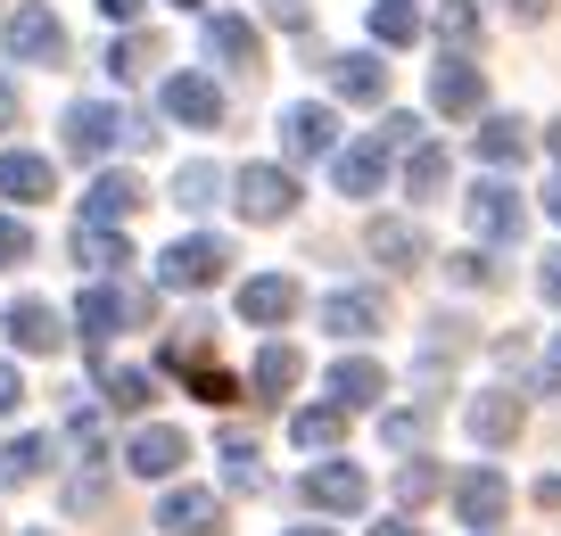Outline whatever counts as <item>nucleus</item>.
Instances as JSON below:
<instances>
[{"instance_id": "nucleus-36", "label": "nucleus", "mask_w": 561, "mask_h": 536, "mask_svg": "<svg viewBox=\"0 0 561 536\" xmlns=\"http://www.w3.org/2000/svg\"><path fill=\"white\" fill-rule=\"evenodd\" d=\"M438 42H446V50H471V42H479V9H471V0H438Z\"/></svg>"}, {"instance_id": "nucleus-34", "label": "nucleus", "mask_w": 561, "mask_h": 536, "mask_svg": "<svg viewBox=\"0 0 561 536\" xmlns=\"http://www.w3.org/2000/svg\"><path fill=\"white\" fill-rule=\"evenodd\" d=\"M371 42H388V50H404V42H421V18L404 9V0H371Z\"/></svg>"}, {"instance_id": "nucleus-52", "label": "nucleus", "mask_w": 561, "mask_h": 536, "mask_svg": "<svg viewBox=\"0 0 561 536\" xmlns=\"http://www.w3.org/2000/svg\"><path fill=\"white\" fill-rule=\"evenodd\" d=\"M25 536H58V528H25Z\"/></svg>"}, {"instance_id": "nucleus-28", "label": "nucleus", "mask_w": 561, "mask_h": 536, "mask_svg": "<svg viewBox=\"0 0 561 536\" xmlns=\"http://www.w3.org/2000/svg\"><path fill=\"white\" fill-rule=\"evenodd\" d=\"M306 380V355H298V346H264V355H256V397H289V388H298Z\"/></svg>"}, {"instance_id": "nucleus-3", "label": "nucleus", "mask_w": 561, "mask_h": 536, "mask_svg": "<svg viewBox=\"0 0 561 536\" xmlns=\"http://www.w3.org/2000/svg\"><path fill=\"white\" fill-rule=\"evenodd\" d=\"M75 322H83V339H116L124 322H149V289L140 281H91L83 289V306H75Z\"/></svg>"}, {"instance_id": "nucleus-48", "label": "nucleus", "mask_w": 561, "mask_h": 536, "mask_svg": "<svg viewBox=\"0 0 561 536\" xmlns=\"http://www.w3.org/2000/svg\"><path fill=\"white\" fill-rule=\"evenodd\" d=\"M100 18H107V25H133V18H140V0H100Z\"/></svg>"}, {"instance_id": "nucleus-47", "label": "nucleus", "mask_w": 561, "mask_h": 536, "mask_svg": "<svg viewBox=\"0 0 561 536\" xmlns=\"http://www.w3.org/2000/svg\"><path fill=\"white\" fill-rule=\"evenodd\" d=\"M18 397H25V388H18V364H0V421L18 413Z\"/></svg>"}, {"instance_id": "nucleus-20", "label": "nucleus", "mask_w": 561, "mask_h": 536, "mask_svg": "<svg viewBox=\"0 0 561 536\" xmlns=\"http://www.w3.org/2000/svg\"><path fill=\"white\" fill-rule=\"evenodd\" d=\"M371 256H380L388 273H421V264H430V240H421V224H404V215H380V224H371Z\"/></svg>"}, {"instance_id": "nucleus-12", "label": "nucleus", "mask_w": 561, "mask_h": 536, "mask_svg": "<svg viewBox=\"0 0 561 536\" xmlns=\"http://www.w3.org/2000/svg\"><path fill=\"white\" fill-rule=\"evenodd\" d=\"M158 528L165 536H224V495L215 487H174L158 503Z\"/></svg>"}, {"instance_id": "nucleus-33", "label": "nucleus", "mask_w": 561, "mask_h": 536, "mask_svg": "<svg viewBox=\"0 0 561 536\" xmlns=\"http://www.w3.org/2000/svg\"><path fill=\"white\" fill-rule=\"evenodd\" d=\"M42 463H50V437H9L0 446V487H25Z\"/></svg>"}, {"instance_id": "nucleus-7", "label": "nucleus", "mask_w": 561, "mask_h": 536, "mask_svg": "<svg viewBox=\"0 0 561 536\" xmlns=\"http://www.w3.org/2000/svg\"><path fill=\"white\" fill-rule=\"evenodd\" d=\"M430 107H438V116H479V107H488V75L462 50H446L438 75H430Z\"/></svg>"}, {"instance_id": "nucleus-19", "label": "nucleus", "mask_w": 561, "mask_h": 536, "mask_svg": "<svg viewBox=\"0 0 561 536\" xmlns=\"http://www.w3.org/2000/svg\"><path fill=\"white\" fill-rule=\"evenodd\" d=\"M331 91H339V100H355V107H380V100H388V67H380V50H347V58H331Z\"/></svg>"}, {"instance_id": "nucleus-37", "label": "nucleus", "mask_w": 561, "mask_h": 536, "mask_svg": "<svg viewBox=\"0 0 561 536\" xmlns=\"http://www.w3.org/2000/svg\"><path fill=\"white\" fill-rule=\"evenodd\" d=\"M380 437H388L397 454H413L421 437H430V413H421V404H413V413H388V421H380Z\"/></svg>"}, {"instance_id": "nucleus-17", "label": "nucleus", "mask_w": 561, "mask_h": 536, "mask_svg": "<svg viewBox=\"0 0 561 536\" xmlns=\"http://www.w3.org/2000/svg\"><path fill=\"white\" fill-rule=\"evenodd\" d=\"M289 313H298V281H289V273H256V281H240V322L273 330V322H289Z\"/></svg>"}, {"instance_id": "nucleus-42", "label": "nucleus", "mask_w": 561, "mask_h": 536, "mask_svg": "<svg viewBox=\"0 0 561 536\" xmlns=\"http://www.w3.org/2000/svg\"><path fill=\"white\" fill-rule=\"evenodd\" d=\"M380 140H388V149H413V140H421V116H388Z\"/></svg>"}, {"instance_id": "nucleus-16", "label": "nucleus", "mask_w": 561, "mask_h": 536, "mask_svg": "<svg viewBox=\"0 0 561 536\" xmlns=\"http://www.w3.org/2000/svg\"><path fill=\"white\" fill-rule=\"evenodd\" d=\"M207 58L231 67V75H256L264 67V34L248 18H207Z\"/></svg>"}, {"instance_id": "nucleus-40", "label": "nucleus", "mask_w": 561, "mask_h": 536, "mask_svg": "<svg viewBox=\"0 0 561 536\" xmlns=\"http://www.w3.org/2000/svg\"><path fill=\"white\" fill-rule=\"evenodd\" d=\"M25 256H34V231L18 215H0V264H25Z\"/></svg>"}, {"instance_id": "nucleus-13", "label": "nucleus", "mask_w": 561, "mask_h": 536, "mask_svg": "<svg viewBox=\"0 0 561 536\" xmlns=\"http://www.w3.org/2000/svg\"><path fill=\"white\" fill-rule=\"evenodd\" d=\"M306 503H314V512H364L371 479L355 463H314V470H306Z\"/></svg>"}, {"instance_id": "nucleus-24", "label": "nucleus", "mask_w": 561, "mask_h": 536, "mask_svg": "<svg viewBox=\"0 0 561 536\" xmlns=\"http://www.w3.org/2000/svg\"><path fill=\"white\" fill-rule=\"evenodd\" d=\"M140 207H149V191H140L133 173H100L91 198H83V224H124V215H140Z\"/></svg>"}, {"instance_id": "nucleus-8", "label": "nucleus", "mask_w": 561, "mask_h": 536, "mask_svg": "<svg viewBox=\"0 0 561 536\" xmlns=\"http://www.w3.org/2000/svg\"><path fill=\"white\" fill-rule=\"evenodd\" d=\"M182 463H191V437H182V430H165V421L133 430V446H124V470H133V479H174Z\"/></svg>"}, {"instance_id": "nucleus-9", "label": "nucleus", "mask_w": 561, "mask_h": 536, "mask_svg": "<svg viewBox=\"0 0 561 536\" xmlns=\"http://www.w3.org/2000/svg\"><path fill=\"white\" fill-rule=\"evenodd\" d=\"M455 512H462V528H504V512H512V487H504V470H462L455 479Z\"/></svg>"}, {"instance_id": "nucleus-14", "label": "nucleus", "mask_w": 561, "mask_h": 536, "mask_svg": "<svg viewBox=\"0 0 561 536\" xmlns=\"http://www.w3.org/2000/svg\"><path fill=\"white\" fill-rule=\"evenodd\" d=\"M380 322H388L380 289H331V297H322V330H331V339H371Z\"/></svg>"}, {"instance_id": "nucleus-5", "label": "nucleus", "mask_w": 561, "mask_h": 536, "mask_svg": "<svg viewBox=\"0 0 561 536\" xmlns=\"http://www.w3.org/2000/svg\"><path fill=\"white\" fill-rule=\"evenodd\" d=\"M462 215H471V240H488V248H512L528 231V207H520L512 182H479V191L462 198Z\"/></svg>"}, {"instance_id": "nucleus-6", "label": "nucleus", "mask_w": 561, "mask_h": 536, "mask_svg": "<svg viewBox=\"0 0 561 536\" xmlns=\"http://www.w3.org/2000/svg\"><path fill=\"white\" fill-rule=\"evenodd\" d=\"M9 58H18V67H50V58H67V25H58L42 0H25L18 18H9Z\"/></svg>"}, {"instance_id": "nucleus-30", "label": "nucleus", "mask_w": 561, "mask_h": 536, "mask_svg": "<svg viewBox=\"0 0 561 536\" xmlns=\"http://www.w3.org/2000/svg\"><path fill=\"white\" fill-rule=\"evenodd\" d=\"M404 191H413V198L446 191V149H438V140H413V149H404Z\"/></svg>"}, {"instance_id": "nucleus-39", "label": "nucleus", "mask_w": 561, "mask_h": 536, "mask_svg": "<svg viewBox=\"0 0 561 536\" xmlns=\"http://www.w3.org/2000/svg\"><path fill=\"white\" fill-rule=\"evenodd\" d=\"M438 495V463H404L397 470V503H430Z\"/></svg>"}, {"instance_id": "nucleus-18", "label": "nucleus", "mask_w": 561, "mask_h": 536, "mask_svg": "<svg viewBox=\"0 0 561 536\" xmlns=\"http://www.w3.org/2000/svg\"><path fill=\"white\" fill-rule=\"evenodd\" d=\"M9 339H18L25 355H58V346H67V322H58L50 297H18V306H9Z\"/></svg>"}, {"instance_id": "nucleus-25", "label": "nucleus", "mask_w": 561, "mask_h": 536, "mask_svg": "<svg viewBox=\"0 0 561 536\" xmlns=\"http://www.w3.org/2000/svg\"><path fill=\"white\" fill-rule=\"evenodd\" d=\"M289 437H298L306 454H331L339 437H347V404H306V413H289Z\"/></svg>"}, {"instance_id": "nucleus-51", "label": "nucleus", "mask_w": 561, "mask_h": 536, "mask_svg": "<svg viewBox=\"0 0 561 536\" xmlns=\"http://www.w3.org/2000/svg\"><path fill=\"white\" fill-rule=\"evenodd\" d=\"M289 536H339V528H289Z\"/></svg>"}, {"instance_id": "nucleus-1", "label": "nucleus", "mask_w": 561, "mask_h": 536, "mask_svg": "<svg viewBox=\"0 0 561 536\" xmlns=\"http://www.w3.org/2000/svg\"><path fill=\"white\" fill-rule=\"evenodd\" d=\"M116 140H124V149H149L158 133H149V124H133L124 107H107V100H75V107H67V149H75V157H107Z\"/></svg>"}, {"instance_id": "nucleus-49", "label": "nucleus", "mask_w": 561, "mask_h": 536, "mask_svg": "<svg viewBox=\"0 0 561 536\" xmlns=\"http://www.w3.org/2000/svg\"><path fill=\"white\" fill-rule=\"evenodd\" d=\"M545 215L561 224V166H553V182H545Z\"/></svg>"}, {"instance_id": "nucleus-4", "label": "nucleus", "mask_w": 561, "mask_h": 536, "mask_svg": "<svg viewBox=\"0 0 561 536\" xmlns=\"http://www.w3.org/2000/svg\"><path fill=\"white\" fill-rule=\"evenodd\" d=\"M224 264H231V248L215 240V231H191V240H174L158 256V281H165V289H215Z\"/></svg>"}, {"instance_id": "nucleus-41", "label": "nucleus", "mask_w": 561, "mask_h": 536, "mask_svg": "<svg viewBox=\"0 0 561 536\" xmlns=\"http://www.w3.org/2000/svg\"><path fill=\"white\" fill-rule=\"evenodd\" d=\"M264 18H273L280 34H306V25H314V9H306V0H264Z\"/></svg>"}, {"instance_id": "nucleus-27", "label": "nucleus", "mask_w": 561, "mask_h": 536, "mask_svg": "<svg viewBox=\"0 0 561 536\" xmlns=\"http://www.w3.org/2000/svg\"><path fill=\"white\" fill-rule=\"evenodd\" d=\"M224 191H231V182H224V166H207V157H191V166L174 173V207H191V215H207Z\"/></svg>"}, {"instance_id": "nucleus-29", "label": "nucleus", "mask_w": 561, "mask_h": 536, "mask_svg": "<svg viewBox=\"0 0 561 536\" xmlns=\"http://www.w3.org/2000/svg\"><path fill=\"white\" fill-rule=\"evenodd\" d=\"M479 157H488V166H520L528 157V124L520 116H488L479 124Z\"/></svg>"}, {"instance_id": "nucleus-2", "label": "nucleus", "mask_w": 561, "mask_h": 536, "mask_svg": "<svg viewBox=\"0 0 561 536\" xmlns=\"http://www.w3.org/2000/svg\"><path fill=\"white\" fill-rule=\"evenodd\" d=\"M231 207H240L248 224H289V215H298V173L289 166H240L231 173Z\"/></svg>"}, {"instance_id": "nucleus-46", "label": "nucleus", "mask_w": 561, "mask_h": 536, "mask_svg": "<svg viewBox=\"0 0 561 536\" xmlns=\"http://www.w3.org/2000/svg\"><path fill=\"white\" fill-rule=\"evenodd\" d=\"M18 116H25V107H18V83L0 75V133H18Z\"/></svg>"}, {"instance_id": "nucleus-22", "label": "nucleus", "mask_w": 561, "mask_h": 536, "mask_svg": "<svg viewBox=\"0 0 561 536\" xmlns=\"http://www.w3.org/2000/svg\"><path fill=\"white\" fill-rule=\"evenodd\" d=\"M50 191H58L50 157H34V149H9V157H0V198H18V207H34V198H50Z\"/></svg>"}, {"instance_id": "nucleus-23", "label": "nucleus", "mask_w": 561, "mask_h": 536, "mask_svg": "<svg viewBox=\"0 0 561 536\" xmlns=\"http://www.w3.org/2000/svg\"><path fill=\"white\" fill-rule=\"evenodd\" d=\"M380 397H388V372L371 364V355H339L331 364V404L355 413V404H380Z\"/></svg>"}, {"instance_id": "nucleus-35", "label": "nucleus", "mask_w": 561, "mask_h": 536, "mask_svg": "<svg viewBox=\"0 0 561 536\" xmlns=\"http://www.w3.org/2000/svg\"><path fill=\"white\" fill-rule=\"evenodd\" d=\"M149 67H158V42L149 34H124L116 50H107V75H116V83H133V75H149Z\"/></svg>"}, {"instance_id": "nucleus-53", "label": "nucleus", "mask_w": 561, "mask_h": 536, "mask_svg": "<svg viewBox=\"0 0 561 536\" xmlns=\"http://www.w3.org/2000/svg\"><path fill=\"white\" fill-rule=\"evenodd\" d=\"M182 9H198V0H182Z\"/></svg>"}, {"instance_id": "nucleus-50", "label": "nucleus", "mask_w": 561, "mask_h": 536, "mask_svg": "<svg viewBox=\"0 0 561 536\" xmlns=\"http://www.w3.org/2000/svg\"><path fill=\"white\" fill-rule=\"evenodd\" d=\"M371 536H421V528H413V520H380Z\"/></svg>"}, {"instance_id": "nucleus-45", "label": "nucleus", "mask_w": 561, "mask_h": 536, "mask_svg": "<svg viewBox=\"0 0 561 536\" xmlns=\"http://www.w3.org/2000/svg\"><path fill=\"white\" fill-rule=\"evenodd\" d=\"M504 18H520V25H545V18H553V0H504Z\"/></svg>"}, {"instance_id": "nucleus-31", "label": "nucleus", "mask_w": 561, "mask_h": 536, "mask_svg": "<svg viewBox=\"0 0 561 536\" xmlns=\"http://www.w3.org/2000/svg\"><path fill=\"white\" fill-rule=\"evenodd\" d=\"M149 397H158V380L149 372H100V404H116V413H149Z\"/></svg>"}, {"instance_id": "nucleus-44", "label": "nucleus", "mask_w": 561, "mask_h": 536, "mask_svg": "<svg viewBox=\"0 0 561 536\" xmlns=\"http://www.w3.org/2000/svg\"><path fill=\"white\" fill-rule=\"evenodd\" d=\"M537 289H545V306H561V248L537 264Z\"/></svg>"}, {"instance_id": "nucleus-15", "label": "nucleus", "mask_w": 561, "mask_h": 536, "mask_svg": "<svg viewBox=\"0 0 561 536\" xmlns=\"http://www.w3.org/2000/svg\"><path fill=\"white\" fill-rule=\"evenodd\" d=\"M280 149H289V157H331L339 149V116H331V107H314V100L280 107Z\"/></svg>"}, {"instance_id": "nucleus-38", "label": "nucleus", "mask_w": 561, "mask_h": 536, "mask_svg": "<svg viewBox=\"0 0 561 536\" xmlns=\"http://www.w3.org/2000/svg\"><path fill=\"white\" fill-rule=\"evenodd\" d=\"M446 273H455L462 289H495V264H488V248H462V256H446Z\"/></svg>"}, {"instance_id": "nucleus-26", "label": "nucleus", "mask_w": 561, "mask_h": 536, "mask_svg": "<svg viewBox=\"0 0 561 536\" xmlns=\"http://www.w3.org/2000/svg\"><path fill=\"white\" fill-rule=\"evenodd\" d=\"M75 264H91V273H124L133 248H124L116 224H83V231H75Z\"/></svg>"}, {"instance_id": "nucleus-32", "label": "nucleus", "mask_w": 561, "mask_h": 536, "mask_svg": "<svg viewBox=\"0 0 561 536\" xmlns=\"http://www.w3.org/2000/svg\"><path fill=\"white\" fill-rule=\"evenodd\" d=\"M224 479L240 487V495H264V463H256V446H248L240 430H224Z\"/></svg>"}, {"instance_id": "nucleus-10", "label": "nucleus", "mask_w": 561, "mask_h": 536, "mask_svg": "<svg viewBox=\"0 0 561 536\" xmlns=\"http://www.w3.org/2000/svg\"><path fill=\"white\" fill-rule=\"evenodd\" d=\"M158 107H165L174 124H191V133H215V124H224V91H215L207 75H165Z\"/></svg>"}, {"instance_id": "nucleus-11", "label": "nucleus", "mask_w": 561, "mask_h": 536, "mask_svg": "<svg viewBox=\"0 0 561 536\" xmlns=\"http://www.w3.org/2000/svg\"><path fill=\"white\" fill-rule=\"evenodd\" d=\"M388 157H397V149H388L380 133L355 140V149H331V182H339V198H371V191L388 182Z\"/></svg>"}, {"instance_id": "nucleus-21", "label": "nucleus", "mask_w": 561, "mask_h": 536, "mask_svg": "<svg viewBox=\"0 0 561 536\" xmlns=\"http://www.w3.org/2000/svg\"><path fill=\"white\" fill-rule=\"evenodd\" d=\"M462 421H471L479 446H512L528 413H520V397H512V388H488V397H471V413H462Z\"/></svg>"}, {"instance_id": "nucleus-43", "label": "nucleus", "mask_w": 561, "mask_h": 536, "mask_svg": "<svg viewBox=\"0 0 561 536\" xmlns=\"http://www.w3.org/2000/svg\"><path fill=\"white\" fill-rule=\"evenodd\" d=\"M537 388H545V397H561V339L545 346V364H537Z\"/></svg>"}]
</instances>
